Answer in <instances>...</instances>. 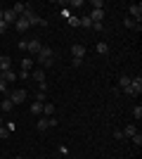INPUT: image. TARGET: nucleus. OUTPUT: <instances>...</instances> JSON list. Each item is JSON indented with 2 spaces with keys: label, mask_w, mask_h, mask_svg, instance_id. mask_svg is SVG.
I'll return each instance as SVG.
<instances>
[{
  "label": "nucleus",
  "mask_w": 142,
  "mask_h": 159,
  "mask_svg": "<svg viewBox=\"0 0 142 159\" xmlns=\"http://www.w3.org/2000/svg\"><path fill=\"white\" fill-rule=\"evenodd\" d=\"M71 55H74V60H83L85 57V45H71Z\"/></svg>",
  "instance_id": "obj_11"
},
{
  "label": "nucleus",
  "mask_w": 142,
  "mask_h": 159,
  "mask_svg": "<svg viewBox=\"0 0 142 159\" xmlns=\"http://www.w3.org/2000/svg\"><path fill=\"white\" fill-rule=\"evenodd\" d=\"M0 138H10V131L5 126H0Z\"/></svg>",
  "instance_id": "obj_29"
},
{
  "label": "nucleus",
  "mask_w": 142,
  "mask_h": 159,
  "mask_svg": "<svg viewBox=\"0 0 142 159\" xmlns=\"http://www.w3.org/2000/svg\"><path fill=\"white\" fill-rule=\"evenodd\" d=\"M121 133H123V138H133V135H135V126H133V124H128Z\"/></svg>",
  "instance_id": "obj_20"
},
{
  "label": "nucleus",
  "mask_w": 142,
  "mask_h": 159,
  "mask_svg": "<svg viewBox=\"0 0 142 159\" xmlns=\"http://www.w3.org/2000/svg\"><path fill=\"white\" fill-rule=\"evenodd\" d=\"M128 86H130V76H126V74H123V76H118V88H121V90H126Z\"/></svg>",
  "instance_id": "obj_19"
},
{
  "label": "nucleus",
  "mask_w": 142,
  "mask_h": 159,
  "mask_svg": "<svg viewBox=\"0 0 142 159\" xmlns=\"http://www.w3.org/2000/svg\"><path fill=\"white\" fill-rule=\"evenodd\" d=\"M17 19H19V14L14 12L12 7H10V10H2V21H5L7 26H14V24H17Z\"/></svg>",
  "instance_id": "obj_3"
},
{
  "label": "nucleus",
  "mask_w": 142,
  "mask_h": 159,
  "mask_svg": "<svg viewBox=\"0 0 142 159\" xmlns=\"http://www.w3.org/2000/svg\"><path fill=\"white\" fill-rule=\"evenodd\" d=\"M10 69H12V57L10 55H0V74L10 71Z\"/></svg>",
  "instance_id": "obj_10"
},
{
  "label": "nucleus",
  "mask_w": 142,
  "mask_h": 159,
  "mask_svg": "<svg viewBox=\"0 0 142 159\" xmlns=\"http://www.w3.org/2000/svg\"><path fill=\"white\" fill-rule=\"evenodd\" d=\"M0 109H2V112H12V109H14V102H12V100H10V98H5V100H2V102H0Z\"/></svg>",
  "instance_id": "obj_15"
},
{
  "label": "nucleus",
  "mask_w": 142,
  "mask_h": 159,
  "mask_svg": "<svg viewBox=\"0 0 142 159\" xmlns=\"http://www.w3.org/2000/svg\"><path fill=\"white\" fill-rule=\"evenodd\" d=\"M0 19H2V10H0Z\"/></svg>",
  "instance_id": "obj_35"
},
{
  "label": "nucleus",
  "mask_w": 142,
  "mask_h": 159,
  "mask_svg": "<svg viewBox=\"0 0 142 159\" xmlns=\"http://www.w3.org/2000/svg\"><path fill=\"white\" fill-rule=\"evenodd\" d=\"M36 126H38V131H47V128L57 126V119H54V116H45V119H41Z\"/></svg>",
  "instance_id": "obj_5"
},
{
  "label": "nucleus",
  "mask_w": 142,
  "mask_h": 159,
  "mask_svg": "<svg viewBox=\"0 0 142 159\" xmlns=\"http://www.w3.org/2000/svg\"><path fill=\"white\" fill-rule=\"evenodd\" d=\"M43 105H45V102H33V105H31V114H36V116L43 114Z\"/></svg>",
  "instance_id": "obj_22"
},
{
  "label": "nucleus",
  "mask_w": 142,
  "mask_h": 159,
  "mask_svg": "<svg viewBox=\"0 0 142 159\" xmlns=\"http://www.w3.org/2000/svg\"><path fill=\"white\" fill-rule=\"evenodd\" d=\"M21 17H24V19L28 21V26H36V24H43V26H45V19H41V17H38V14L33 12V7L28 5L26 10H24V14H21Z\"/></svg>",
  "instance_id": "obj_2"
},
{
  "label": "nucleus",
  "mask_w": 142,
  "mask_h": 159,
  "mask_svg": "<svg viewBox=\"0 0 142 159\" xmlns=\"http://www.w3.org/2000/svg\"><path fill=\"white\" fill-rule=\"evenodd\" d=\"M38 64H41L43 69H50V66L54 64V50L50 45L41 48V52H38Z\"/></svg>",
  "instance_id": "obj_1"
},
{
  "label": "nucleus",
  "mask_w": 142,
  "mask_h": 159,
  "mask_svg": "<svg viewBox=\"0 0 142 159\" xmlns=\"http://www.w3.org/2000/svg\"><path fill=\"white\" fill-rule=\"evenodd\" d=\"M0 79L5 81V83H12V81H17V74L10 69V71H2V74H0Z\"/></svg>",
  "instance_id": "obj_16"
},
{
  "label": "nucleus",
  "mask_w": 142,
  "mask_h": 159,
  "mask_svg": "<svg viewBox=\"0 0 142 159\" xmlns=\"http://www.w3.org/2000/svg\"><path fill=\"white\" fill-rule=\"evenodd\" d=\"M31 79L38 81V86H43V83H45V69H33V71H31Z\"/></svg>",
  "instance_id": "obj_12"
},
{
  "label": "nucleus",
  "mask_w": 142,
  "mask_h": 159,
  "mask_svg": "<svg viewBox=\"0 0 142 159\" xmlns=\"http://www.w3.org/2000/svg\"><path fill=\"white\" fill-rule=\"evenodd\" d=\"M2 124H5V119H2V116H0V126H2Z\"/></svg>",
  "instance_id": "obj_34"
},
{
  "label": "nucleus",
  "mask_w": 142,
  "mask_h": 159,
  "mask_svg": "<svg viewBox=\"0 0 142 159\" xmlns=\"http://www.w3.org/2000/svg\"><path fill=\"white\" fill-rule=\"evenodd\" d=\"M17 76H19L21 81H28V79H31V71H19Z\"/></svg>",
  "instance_id": "obj_27"
},
{
  "label": "nucleus",
  "mask_w": 142,
  "mask_h": 159,
  "mask_svg": "<svg viewBox=\"0 0 142 159\" xmlns=\"http://www.w3.org/2000/svg\"><path fill=\"white\" fill-rule=\"evenodd\" d=\"M14 159H24V157H14Z\"/></svg>",
  "instance_id": "obj_36"
},
{
  "label": "nucleus",
  "mask_w": 142,
  "mask_h": 159,
  "mask_svg": "<svg viewBox=\"0 0 142 159\" xmlns=\"http://www.w3.org/2000/svg\"><path fill=\"white\" fill-rule=\"evenodd\" d=\"M41 48H43L41 40H38V38H31V40H28V45H26V50L31 55H38V52H41Z\"/></svg>",
  "instance_id": "obj_8"
},
{
  "label": "nucleus",
  "mask_w": 142,
  "mask_h": 159,
  "mask_svg": "<svg viewBox=\"0 0 142 159\" xmlns=\"http://www.w3.org/2000/svg\"><path fill=\"white\" fill-rule=\"evenodd\" d=\"M123 26H126V29H130V31H140V24H137V21H133V19H130V17H126V19H123Z\"/></svg>",
  "instance_id": "obj_14"
},
{
  "label": "nucleus",
  "mask_w": 142,
  "mask_h": 159,
  "mask_svg": "<svg viewBox=\"0 0 142 159\" xmlns=\"http://www.w3.org/2000/svg\"><path fill=\"white\" fill-rule=\"evenodd\" d=\"M95 50H97V55H109V45L104 43V40H100V43L95 45Z\"/></svg>",
  "instance_id": "obj_17"
},
{
  "label": "nucleus",
  "mask_w": 142,
  "mask_h": 159,
  "mask_svg": "<svg viewBox=\"0 0 142 159\" xmlns=\"http://www.w3.org/2000/svg\"><path fill=\"white\" fill-rule=\"evenodd\" d=\"M130 90H133V95H140L142 93V76H135V79H130Z\"/></svg>",
  "instance_id": "obj_7"
},
{
  "label": "nucleus",
  "mask_w": 142,
  "mask_h": 159,
  "mask_svg": "<svg viewBox=\"0 0 142 159\" xmlns=\"http://www.w3.org/2000/svg\"><path fill=\"white\" fill-rule=\"evenodd\" d=\"M26 98H28L26 88H17V90H12V93H10V100H12L14 105H19V102H24Z\"/></svg>",
  "instance_id": "obj_4"
},
{
  "label": "nucleus",
  "mask_w": 142,
  "mask_h": 159,
  "mask_svg": "<svg viewBox=\"0 0 142 159\" xmlns=\"http://www.w3.org/2000/svg\"><path fill=\"white\" fill-rule=\"evenodd\" d=\"M69 5H71V7H83V0H71Z\"/></svg>",
  "instance_id": "obj_31"
},
{
  "label": "nucleus",
  "mask_w": 142,
  "mask_h": 159,
  "mask_svg": "<svg viewBox=\"0 0 142 159\" xmlns=\"http://www.w3.org/2000/svg\"><path fill=\"white\" fill-rule=\"evenodd\" d=\"M7 29H10V26H7V24H5V21H2V19H0V36H2V33H5V31H7Z\"/></svg>",
  "instance_id": "obj_30"
},
{
  "label": "nucleus",
  "mask_w": 142,
  "mask_h": 159,
  "mask_svg": "<svg viewBox=\"0 0 142 159\" xmlns=\"http://www.w3.org/2000/svg\"><path fill=\"white\" fill-rule=\"evenodd\" d=\"M0 93H7V83L2 79H0Z\"/></svg>",
  "instance_id": "obj_33"
},
{
  "label": "nucleus",
  "mask_w": 142,
  "mask_h": 159,
  "mask_svg": "<svg viewBox=\"0 0 142 159\" xmlns=\"http://www.w3.org/2000/svg\"><path fill=\"white\" fill-rule=\"evenodd\" d=\"M128 12H130V14H128L130 19L140 24V19H142V5H140V2H137V5H130V7H128Z\"/></svg>",
  "instance_id": "obj_6"
},
{
  "label": "nucleus",
  "mask_w": 142,
  "mask_h": 159,
  "mask_svg": "<svg viewBox=\"0 0 142 159\" xmlns=\"http://www.w3.org/2000/svg\"><path fill=\"white\" fill-rule=\"evenodd\" d=\"M130 140H133V143H135V145L140 147V145H142V133H140V131H135V135H133Z\"/></svg>",
  "instance_id": "obj_25"
},
{
  "label": "nucleus",
  "mask_w": 142,
  "mask_h": 159,
  "mask_svg": "<svg viewBox=\"0 0 142 159\" xmlns=\"http://www.w3.org/2000/svg\"><path fill=\"white\" fill-rule=\"evenodd\" d=\"M133 116H135V119H137V121H140V119H142V107H140V105H137V107H135V109H133Z\"/></svg>",
  "instance_id": "obj_26"
},
{
  "label": "nucleus",
  "mask_w": 142,
  "mask_h": 159,
  "mask_svg": "<svg viewBox=\"0 0 142 159\" xmlns=\"http://www.w3.org/2000/svg\"><path fill=\"white\" fill-rule=\"evenodd\" d=\"M26 7H28V5H24V2H17V5H12V10H14V12H17V14H19V17H21Z\"/></svg>",
  "instance_id": "obj_24"
},
{
  "label": "nucleus",
  "mask_w": 142,
  "mask_h": 159,
  "mask_svg": "<svg viewBox=\"0 0 142 159\" xmlns=\"http://www.w3.org/2000/svg\"><path fill=\"white\" fill-rule=\"evenodd\" d=\"M14 29H17L19 33H24V31H28L31 26H28V21L24 19V17H19V19H17V24H14Z\"/></svg>",
  "instance_id": "obj_13"
},
{
  "label": "nucleus",
  "mask_w": 142,
  "mask_h": 159,
  "mask_svg": "<svg viewBox=\"0 0 142 159\" xmlns=\"http://www.w3.org/2000/svg\"><path fill=\"white\" fill-rule=\"evenodd\" d=\"M36 102H45V93H41V90H38V95H36Z\"/></svg>",
  "instance_id": "obj_32"
},
{
  "label": "nucleus",
  "mask_w": 142,
  "mask_h": 159,
  "mask_svg": "<svg viewBox=\"0 0 142 159\" xmlns=\"http://www.w3.org/2000/svg\"><path fill=\"white\" fill-rule=\"evenodd\" d=\"M31 69H33V60H31V57H24V60H21V71H31Z\"/></svg>",
  "instance_id": "obj_18"
},
{
  "label": "nucleus",
  "mask_w": 142,
  "mask_h": 159,
  "mask_svg": "<svg viewBox=\"0 0 142 159\" xmlns=\"http://www.w3.org/2000/svg\"><path fill=\"white\" fill-rule=\"evenodd\" d=\"M78 24H81L83 29H93V21H90L88 14H85V17H78Z\"/></svg>",
  "instance_id": "obj_21"
},
{
  "label": "nucleus",
  "mask_w": 142,
  "mask_h": 159,
  "mask_svg": "<svg viewBox=\"0 0 142 159\" xmlns=\"http://www.w3.org/2000/svg\"><path fill=\"white\" fill-rule=\"evenodd\" d=\"M90 21H93V24H102V21H104V10H90Z\"/></svg>",
  "instance_id": "obj_9"
},
{
  "label": "nucleus",
  "mask_w": 142,
  "mask_h": 159,
  "mask_svg": "<svg viewBox=\"0 0 142 159\" xmlns=\"http://www.w3.org/2000/svg\"><path fill=\"white\" fill-rule=\"evenodd\" d=\"M43 112H45V116H54V105L52 102H45V105H43Z\"/></svg>",
  "instance_id": "obj_23"
},
{
  "label": "nucleus",
  "mask_w": 142,
  "mask_h": 159,
  "mask_svg": "<svg viewBox=\"0 0 142 159\" xmlns=\"http://www.w3.org/2000/svg\"><path fill=\"white\" fill-rule=\"evenodd\" d=\"M26 45H28V40H26V38H21L19 43H17V48H19V50H26Z\"/></svg>",
  "instance_id": "obj_28"
}]
</instances>
